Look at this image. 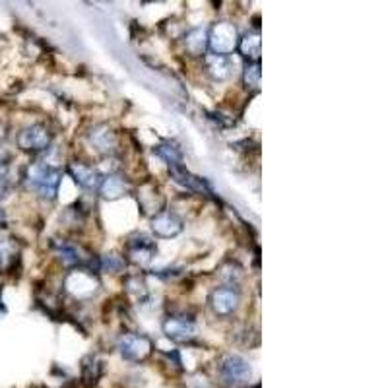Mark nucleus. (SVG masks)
<instances>
[{
    "label": "nucleus",
    "mask_w": 388,
    "mask_h": 388,
    "mask_svg": "<svg viewBox=\"0 0 388 388\" xmlns=\"http://www.w3.org/2000/svg\"><path fill=\"white\" fill-rule=\"evenodd\" d=\"M6 189H8L6 177H0V200L4 199V194H6Z\"/></svg>",
    "instance_id": "nucleus-24"
},
{
    "label": "nucleus",
    "mask_w": 388,
    "mask_h": 388,
    "mask_svg": "<svg viewBox=\"0 0 388 388\" xmlns=\"http://www.w3.org/2000/svg\"><path fill=\"white\" fill-rule=\"evenodd\" d=\"M6 167H8V165H6V160H4V157H2V154H0V177H4V173H6Z\"/></svg>",
    "instance_id": "nucleus-25"
},
{
    "label": "nucleus",
    "mask_w": 388,
    "mask_h": 388,
    "mask_svg": "<svg viewBox=\"0 0 388 388\" xmlns=\"http://www.w3.org/2000/svg\"><path fill=\"white\" fill-rule=\"evenodd\" d=\"M128 254L132 256V261L140 262V264H148L154 258L155 245L148 239V237H140L136 241L128 243Z\"/></svg>",
    "instance_id": "nucleus-13"
},
{
    "label": "nucleus",
    "mask_w": 388,
    "mask_h": 388,
    "mask_svg": "<svg viewBox=\"0 0 388 388\" xmlns=\"http://www.w3.org/2000/svg\"><path fill=\"white\" fill-rule=\"evenodd\" d=\"M118 352L128 362H144L152 353V340L142 334H125L118 340Z\"/></svg>",
    "instance_id": "nucleus-4"
},
{
    "label": "nucleus",
    "mask_w": 388,
    "mask_h": 388,
    "mask_svg": "<svg viewBox=\"0 0 388 388\" xmlns=\"http://www.w3.org/2000/svg\"><path fill=\"white\" fill-rule=\"evenodd\" d=\"M185 47L192 56H202L208 51V29L192 27L185 36Z\"/></svg>",
    "instance_id": "nucleus-14"
},
{
    "label": "nucleus",
    "mask_w": 388,
    "mask_h": 388,
    "mask_svg": "<svg viewBox=\"0 0 388 388\" xmlns=\"http://www.w3.org/2000/svg\"><path fill=\"white\" fill-rule=\"evenodd\" d=\"M66 281H76V286L80 284V288L72 289L74 295H78V297H86V295H91L93 291H95V288H98V281L93 280V276H90V274H86V272H74V274H70L68 278H66Z\"/></svg>",
    "instance_id": "nucleus-18"
},
{
    "label": "nucleus",
    "mask_w": 388,
    "mask_h": 388,
    "mask_svg": "<svg viewBox=\"0 0 388 388\" xmlns=\"http://www.w3.org/2000/svg\"><path fill=\"white\" fill-rule=\"evenodd\" d=\"M10 254H12V243L8 239H0V270L6 268L10 262Z\"/></svg>",
    "instance_id": "nucleus-23"
},
{
    "label": "nucleus",
    "mask_w": 388,
    "mask_h": 388,
    "mask_svg": "<svg viewBox=\"0 0 388 388\" xmlns=\"http://www.w3.org/2000/svg\"><path fill=\"white\" fill-rule=\"evenodd\" d=\"M239 45L237 27L229 22H219L208 31V47L217 56H229Z\"/></svg>",
    "instance_id": "nucleus-3"
},
{
    "label": "nucleus",
    "mask_w": 388,
    "mask_h": 388,
    "mask_svg": "<svg viewBox=\"0 0 388 388\" xmlns=\"http://www.w3.org/2000/svg\"><path fill=\"white\" fill-rule=\"evenodd\" d=\"M239 303H241V293L233 286H224V288L214 289L212 295H210V305L214 309V313L219 316L233 315L239 307Z\"/></svg>",
    "instance_id": "nucleus-5"
},
{
    "label": "nucleus",
    "mask_w": 388,
    "mask_h": 388,
    "mask_svg": "<svg viewBox=\"0 0 388 388\" xmlns=\"http://www.w3.org/2000/svg\"><path fill=\"white\" fill-rule=\"evenodd\" d=\"M219 377L227 387H245L253 379V367L241 355L229 353L219 362Z\"/></svg>",
    "instance_id": "nucleus-2"
},
{
    "label": "nucleus",
    "mask_w": 388,
    "mask_h": 388,
    "mask_svg": "<svg viewBox=\"0 0 388 388\" xmlns=\"http://www.w3.org/2000/svg\"><path fill=\"white\" fill-rule=\"evenodd\" d=\"M68 173H70V177L80 185L82 189L91 190L98 189L101 185L98 171L88 167V165H84V163H70V165H68Z\"/></svg>",
    "instance_id": "nucleus-10"
},
{
    "label": "nucleus",
    "mask_w": 388,
    "mask_h": 388,
    "mask_svg": "<svg viewBox=\"0 0 388 388\" xmlns=\"http://www.w3.org/2000/svg\"><path fill=\"white\" fill-rule=\"evenodd\" d=\"M2 136H4V128H2V125H0V140H2Z\"/></svg>",
    "instance_id": "nucleus-26"
},
{
    "label": "nucleus",
    "mask_w": 388,
    "mask_h": 388,
    "mask_svg": "<svg viewBox=\"0 0 388 388\" xmlns=\"http://www.w3.org/2000/svg\"><path fill=\"white\" fill-rule=\"evenodd\" d=\"M59 254H61V261L66 264V266H72V264H78L80 262V256H78V251L74 247H68V245H63L59 249Z\"/></svg>",
    "instance_id": "nucleus-22"
},
{
    "label": "nucleus",
    "mask_w": 388,
    "mask_h": 388,
    "mask_svg": "<svg viewBox=\"0 0 388 388\" xmlns=\"http://www.w3.org/2000/svg\"><path fill=\"white\" fill-rule=\"evenodd\" d=\"M169 173H171L173 181L177 185H181L185 189L192 190V192H210L208 185L204 179H200L196 175H192L189 169H185L183 165H173L169 167Z\"/></svg>",
    "instance_id": "nucleus-9"
},
{
    "label": "nucleus",
    "mask_w": 388,
    "mask_h": 388,
    "mask_svg": "<svg viewBox=\"0 0 388 388\" xmlns=\"http://www.w3.org/2000/svg\"><path fill=\"white\" fill-rule=\"evenodd\" d=\"M243 80L249 88L258 90V86H261V64L253 63V61H249V63L245 64Z\"/></svg>",
    "instance_id": "nucleus-19"
},
{
    "label": "nucleus",
    "mask_w": 388,
    "mask_h": 388,
    "mask_svg": "<svg viewBox=\"0 0 388 388\" xmlns=\"http://www.w3.org/2000/svg\"><path fill=\"white\" fill-rule=\"evenodd\" d=\"M123 266H125V261L117 254H105L101 261V268L105 272H118L123 270Z\"/></svg>",
    "instance_id": "nucleus-21"
},
{
    "label": "nucleus",
    "mask_w": 388,
    "mask_h": 388,
    "mask_svg": "<svg viewBox=\"0 0 388 388\" xmlns=\"http://www.w3.org/2000/svg\"><path fill=\"white\" fill-rule=\"evenodd\" d=\"M63 181V173L45 163H31L26 171V183L41 199L54 200Z\"/></svg>",
    "instance_id": "nucleus-1"
},
{
    "label": "nucleus",
    "mask_w": 388,
    "mask_h": 388,
    "mask_svg": "<svg viewBox=\"0 0 388 388\" xmlns=\"http://www.w3.org/2000/svg\"><path fill=\"white\" fill-rule=\"evenodd\" d=\"M152 231L162 239H171L183 231V219L171 212H162L152 219Z\"/></svg>",
    "instance_id": "nucleus-8"
},
{
    "label": "nucleus",
    "mask_w": 388,
    "mask_h": 388,
    "mask_svg": "<svg viewBox=\"0 0 388 388\" xmlns=\"http://www.w3.org/2000/svg\"><path fill=\"white\" fill-rule=\"evenodd\" d=\"M100 192L105 200H117L123 199V196L127 194L128 187L123 177H118V175H109V177H105V179L101 181Z\"/></svg>",
    "instance_id": "nucleus-12"
},
{
    "label": "nucleus",
    "mask_w": 388,
    "mask_h": 388,
    "mask_svg": "<svg viewBox=\"0 0 388 388\" xmlns=\"http://www.w3.org/2000/svg\"><path fill=\"white\" fill-rule=\"evenodd\" d=\"M90 142L103 154H113L117 148V134L109 127H95L90 132Z\"/></svg>",
    "instance_id": "nucleus-11"
},
{
    "label": "nucleus",
    "mask_w": 388,
    "mask_h": 388,
    "mask_svg": "<svg viewBox=\"0 0 388 388\" xmlns=\"http://www.w3.org/2000/svg\"><path fill=\"white\" fill-rule=\"evenodd\" d=\"M237 49L243 53V56H247L249 61H253V63H258V59H261V33L258 31H251V33H247L239 39V45Z\"/></svg>",
    "instance_id": "nucleus-16"
},
{
    "label": "nucleus",
    "mask_w": 388,
    "mask_h": 388,
    "mask_svg": "<svg viewBox=\"0 0 388 388\" xmlns=\"http://www.w3.org/2000/svg\"><path fill=\"white\" fill-rule=\"evenodd\" d=\"M208 72L212 74L216 80H227L233 72V64L229 56H217V54H208L206 56Z\"/></svg>",
    "instance_id": "nucleus-15"
},
{
    "label": "nucleus",
    "mask_w": 388,
    "mask_h": 388,
    "mask_svg": "<svg viewBox=\"0 0 388 388\" xmlns=\"http://www.w3.org/2000/svg\"><path fill=\"white\" fill-rule=\"evenodd\" d=\"M154 154H157L162 157L163 162L167 163L169 167L173 165H183V152L179 146L171 142V140H165L162 144H157L154 148Z\"/></svg>",
    "instance_id": "nucleus-17"
},
{
    "label": "nucleus",
    "mask_w": 388,
    "mask_h": 388,
    "mask_svg": "<svg viewBox=\"0 0 388 388\" xmlns=\"http://www.w3.org/2000/svg\"><path fill=\"white\" fill-rule=\"evenodd\" d=\"M91 365H88V363L84 362V365H82V377H84V380L86 382H98V379H100L101 375V365L98 359H93V357H90Z\"/></svg>",
    "instance_id": "nucleus-20"
},
{
    "label": "nucleus",
    "mask_w": 388,
    "mask_h": 388,
    "mask_svg": "<svg viewBox=\"0 0 388 388\" xmlns=\"http://www.w3.org/2000/svg\"><path fill=\"white\" fill-rule=\"evenodd\" d=\"M163 334L173 342H189L196 336V323L189 316H169L163 323Z\"/></svg>",
    "instance_id": "nucleus-6"
},
{
    "label": "nucleus",
    "mask_w": 388,
    "mask_h": 388,
    "mask_svg": "<svg viewBox=\"0 0 388 388\" xmlns=\"http://www.w3.org/2000/svg\"><path fill=\"white\" fill-rule=\"evenodd\" d=\"M51 144V134L43 125H31L18 134V146L24 152H43Z\"/></svg>",
    "instance_id": "nucleus-7"
}]
</instances>
